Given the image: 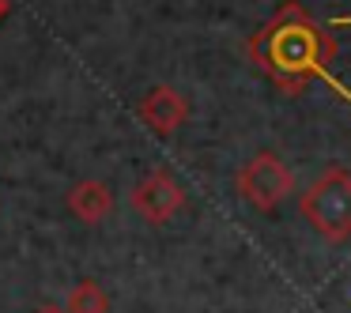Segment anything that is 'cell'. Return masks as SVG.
<instances>
[{
	"instance_id": "6da1fadb",
	"label": "cell",
	"mask_w": 351,
	"mask_h": 313,
	"mask_svg": "<svg viewBox=\"0 0 351 313\" xmlns=\"http://www.w3.org/2000/svg\"><path fill=\"white\" fill-rule=\"evenodd\" d=\"M253 68L265 72L280 91L302 95L313 79H325L332 91H340L351 102V91L328 76V64L336 57V38L298 4V0H283L276 16L261 27L245 46Z\"/></svg>"
},
{
	"instance_id": "7a4b0ae2",
	"label": "cell",
	"mask_w": 351,
	"mask_h": 313,
	"mask_svg": "<svg viewBox=\"0 0 351 313\" xmlns=\"http://www.w3.org/2000/svg\"><path fill=\"white\" fill-rule=\"evenodd\" d=\"M302 219L317 230L325 242L340 245L351 238V170L328 166L313 177V185L298 200Z\"/></svg>"
},
{
	"instance_id": "3957f363",
	"label": "cell",
	"mask_w": 351,
	"mask_h": 313,
	"mask_svg": "<svg viewBox=\"0 0 351 313\" xmlns=\"http://www.w3.org/2000/svg\"><path fill=\"white\" fill-rule=\"evenodd\" d=\"M234 189L245 204H253L257 212H276L283 200L295 189V174L291 166L272 151H257L245 166H238L234 174Z\"/></svg>"
},
{
	"instance_id": "277c9868",
	"label": "cell",
	"mask_w": 351,
	"mask_h": 313,
	"mask_svg": "<svg viewBox=\"0 0 351 313\" xmlns=\"http://www.w3.org/2000/svg\"><path fill=\"white\" fill-rule=\"evenodd\" d=\"M129 204L144 223L162 227V223H170L185 208V189L170 170H152V174L140 177L129 189Z\"/></svg>"
},
{
	"instance_id": "5b68a950",
	"label": "cell",
	"mask_w": 351,
	"mask_h": 313,
	"mask_svg": "<svg viewBox=\"0 0 351 313\" xmlns=\"http://www.w3.org/2000/svg\"><path fill=\"white\" fill-rule=\"evenodd\" d=\"M136 117L152 132L170 136V132H178L185 121H189V102H185V95L174 91V87H152V91L140 99Z\"/></svg>"
},
{
	"instance_id": "8992f818",
	"label": "cell",
	"mask_w": 351,
	"mask_h": 313,
	"mask_svg": "<svg viewBox=\"0 0 351 313\" xmlns=\"http://www.w3.org/2000/svg\"><path fill=\"white\" fill-rule=\"evenodd\" d=\"M69 212L76 215L80 223H87V227H99V223L110 219V212H114V192H110V185L99 181V177H84V181H76L69 189Z\"/></svg>"
},
{
	"instance_id": "52a82bcc",
	"label": "cell",
	"mask_w": 351,
	"mask_h": 313,
	"mask_svg": "<svg viewBox=\"0 0 351 313\" xmlns=\"http://www.w3.org/2000/svg\"><path fill=\"white\" fill-rule=\"evenodd\" d=\"M64 310L69 313H110V295L95 279H80L76 287L69 290Z\"/></svg>"
},
{
	"instance_id": "ba28073f",
	"label": "cell",
	"mask_w": 351,
	"mask_h": 313,
	"mask_svg": "<svg viewBox=\"0 0 351 313\" xmlns=\"http://www.w3.org/2000/svg\"><path fill=\"white\" fill-rule=\"evenodd\" d=\"M34 313H69V310H64V305H53V302H49V305H42V310H34Z\"/></svg>"
},
{
	"instance_id": "9c48e42d",
	"label": "cell",
	"mask_w": 351,
	"mask_h": 313,
	"mask_svg": "<svg viewBox=\"0 0 351 313\" xmlns=\"http://www.w3.org/2000/svg\"><path fill=\"white\" fill-rule=\"evenodd\" d=\"M8 12H12V0H0V23L8 19Z\"/></svg>"
},
{
	"instance_id": "30bf717a",
	"label": "cell",
	"mask_w": 351,
	"mask_h": 313,
	"mask_svg": "<svg viewBox=\"0 0 351 313\" xmlns=\"http://www.w3.org/2000/svg\"><path fill=\"white\" fill-rule=\"evenodd\" d=\"M332 27H351V16H336V19H332Z\"/></svg>"
}]
</instances>
